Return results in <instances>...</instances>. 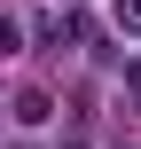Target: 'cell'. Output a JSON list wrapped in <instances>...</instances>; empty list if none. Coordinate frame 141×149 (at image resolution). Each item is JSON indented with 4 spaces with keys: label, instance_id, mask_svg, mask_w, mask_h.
<instances>
[{
    "label": "cell",
    "instance_id": "cell-2",
    "mask_svg": "<svg viewBox=\"0 0 141 149\" xmlns=\"http://www.w3.org/2000/svg\"><path fill=\"white\" fill-rule=\"evenodd\" d=\"M63 149H86V141H63Z\"/></svg>",
    "mask_w": 141,
    "mask_h": 149
},
{
    "label": "cell",
    "instance_id": "cell-1",
    "mask_svg": "<svg viewBox=\"0 0 141 149\" xmlns=\"http://www.w3.org/2000/svg\"><path fill=\"white\" fill-rule=\"evenodd\" d=\"M110 16H118V31H141V0H118Z\"/></svg>",
    "mask_w": 141,
    "mask_h": 149
}]
</instances>
